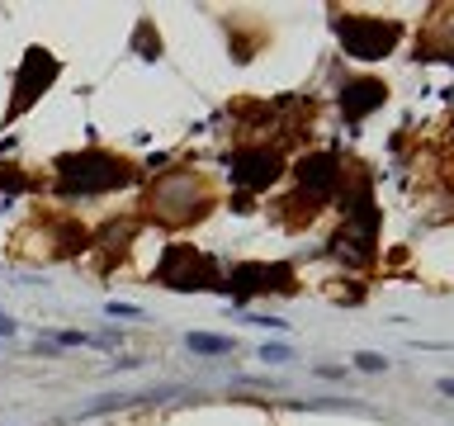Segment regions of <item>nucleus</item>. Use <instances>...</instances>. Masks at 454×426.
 <instances>
[{"mask_svg":"<svg viewBox=\"0 0 454 426\" xmlns=\"http://www.w3.org/2000/svg\"><path fill=\"white\" fill-rule=\"evenodd\" d=\"M57 190L62 194H109V190H123V185H133L137 180V170L133 162H123V156H114V152H71V156H57Z\"/></svg>","mask_w":454,"mask_h":426,"instance_id":"f257e3e1","label":"nucleus"},{"mask_svg":"<svg viewBox=\"0 0 454 426\" xmlns=\"http://www.w3.org/2000/svg\"><path fill=\"white\" fill-rule=\"evenodd\" d=\"M336 38H340V48H346V57H355V62H379V57H388L397 48L403 24L397 20H374V14H340Z\"/></svg>","mask_w":454,"mask_h":426,"instance_id":"f03ea898","label":"nucleus"},{"mask_svg":"<svg viewBox=\"0 0 454 426\" xmlns=\"http://www.w3.org/2000/svg\"><path fill=\"white\" fill-rule=\"evenodd\" d=\"M156 280L166 289H218V270L194 247H166L161 265H156Z\"/></svg>","mask_w":454,"mask_h":426,"instance_id":"7ed1b4c3","label":"nucleus"},{"mask_svg":"<svg viewBox=\"0 0 454 426\" xmlns=\"http://www.w3.org/2000/svg\"><path fill=\"white\" fill-rule=\"evenodd\" d=\"M279 170H284V156L275 147H237L227 156V176L241 190H270L279 180Z\"/></svg>","mask_w":454,"mask_h":426,"instance_id":"20e7f679","label":"nucleus"},{"mask_svg":"<svg viewBox=\"0 0 454 426\" xmlns=\"http://www.w3.org/2000/svg\"><path fill=\"white\" fill-rule=\"evenodd\" d=\"M298 185H303V194H308V204H317V199H332L340 190V180H346V166H340V156L336 152H312L298 162Z\"/></svg>","mask_w":454,"mask_h":426,"instance_id":"39448f33","label":"nucleus"},{"mask_svg":"<svg viewBox=\"0 0 454 426\" xmlns=\"http://www.w3.org/2000/svg\"><path fill=\"white\" fill-rule=\"evenodd\" d=\"M52 76H57V57L48 48H28L20 76H14V105H10V114H24L52 85Z\"/></svg>","mask_w":454,"mask_h":426,"instance_id":"423d86ee","label":"nucleus"},{"mask_svg":"<svg viewBox=\"0 0 454 426\" xmlns=\"http://www.w3.org/2000/svg\"><path fill=\"white\" fill-rule=\"evenodd\" d=\"M152 204H156V213L161 218H170V223H184V218H199V185H194V176H170V180H161L152 190Z\"/></svg>","mask_w":454,"mask_h":426,"instance_id":"0eeeda50","label":"nucleus"},{"mask_svg":"<svg viewBox=\"0 0 454 426\" xmlns=\"http://www.w3.org/2000/svg\"><path fill=\"white\" fill-rule=\"evenodd\" d=\"M223 289H232V298L270 294V289L289 294V289H294V270H289V265H261V261H255V265H237L232 280H227Z\"/></svg>","mask_w":454,"mask_h":426,"instance_id":"6e6552de","label":"nucleus"},{"mask_svg":"<svg viewBox=\"0 0 454 426\" xmlns=\"http://www.w3.org/2000/svg\"><path fill=\"white\" fill-rule=\"evenodd\" d=\"M383 99H388V85L374 81V76H360V81H346V91H340V109H346L350 123H360L364 114L383 109Z\"/></svg>","mask_w":454,"mask_h":426,"instance_id":"1a4fd4ad","label":"nucleus"},{"mask_svg":"<svg viewBox=\"0 0 454 426\" xmlns=\"http://www.w3.org/2000/svg\"><path fill=\"white\" fill-rule=\"evenodd\" d=\"M184 346L199 351V355H227L232 351V336H208V332H190L184 336Z\"/></svg>","mask_w":454,"mask_h":426,"instance_id":"9d476101","label":"nucleus"},{"mask_svg":"<svg viewBox=\"0 0 454 426\" xmlns=\"http://www.w3.org/2000/svg\"><path fill=\"white\" fill-rule=\"evenodd\" d=\"M355 365H360V369H369V375H379V369H388V360H383V355H374V351H360V355H355Z\"/></svg>","mask_w":454,"mask_h":426,"instance_id":"9b49d317","label":"nucleus"},{"mask_svg":"<svg viewBox=\"0 0 454 426\" xmlns=\"http://www.w3.org/2000/svg\"><path fill=\"white\" fill-rule=\"evenodd\" d=\"M105 312H109V318H142V308H133V304H119V298H114V304H105Z\"/></svg>","mask_w":454,"mask_h":426,"instance_id":"f8f14e48","label":"nucleus"},{"mask_svg":"<svg viewBox=\"0 0 454 426\" xmlns=\"http://www.w3.org/2000/svg\"><path fill=\"white\" fill-rule=\"evenodd\" d=\"M261 360H270V365H284V360H289V346H265V351H261Z\"/></svg>","mask_w":454,"mask_h":426,"instance_id":"ddd939ff","label":"nucleus"},{"mask_svg":"<svg viewBox=\"0 0 454 426\" xmlns=\"http://www.w3.org/2000/svg\"><path fill=\"white\" fill-rule=\"evenodd\" d=\"M10 332H14V322L5 318V312H0V336H10Z\"/></svg>","mask_w":454,"mask_h":426,"instance_id":"4468645a","label":"nucleus"}]
</instances>
